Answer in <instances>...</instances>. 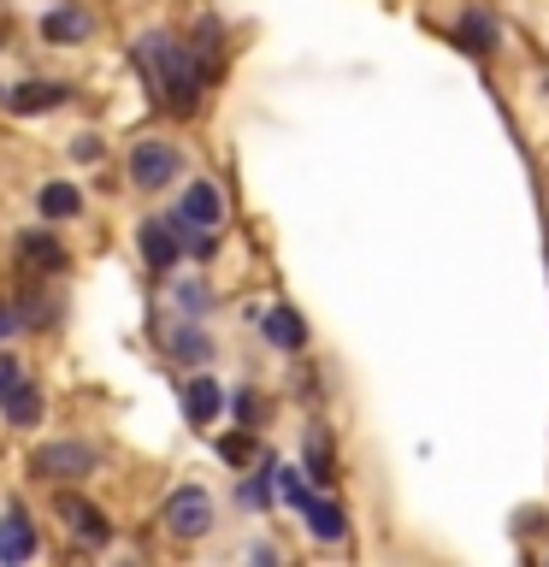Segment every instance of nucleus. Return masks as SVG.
Instances as JSON below:
<instances>
[{"label": "nucleus", "instance_id": "5", "mask_svg": "<svg viewBox=\"0 0 549 567\" xmlns=\"http://www.w3.org/2000/svg\"><path fill=\"white\" fill-rule=\"evenodd\" d=\"M53 508H60V520L71 526V538H77V544H89V549L113 544V520H106L95 503H83L77 491H60V496H53Z\"/></svg>", "mask_w": 549, "mask_h": 567}, {"label": "nucleus", "instance_id": "7", "mask_svg": "<svg viewBox=\"0 0 549 567\" xmlns=\"http://www.w3.org/2000/svg\"><path fill=\"white\" fill-rule=\"evenodd\" d=\"M136 248H142V260L154 266V272H166V266L184 255V237H177V219H142L136 230Z\"/></svg>", "mask_w": 549, "mask_h": 567}, {"label": "nucleus", "instance_id": "16", "mask_svg": "<svg viewBox=\"0 0 549 567\" xmlns=\"http://www.w3.org/2000/svg\"><path fill=\"white\" fill-rule=\"evenodd\" d=\"M89 12H77V7H60V12H48L42 18V35L48 42H89Z\"/></svg>", "mask_w": 549, "mask_h": 567}, {"label": "nucleus", "instance_id": "19", "mask_svg": "<svg viewBox=\"0 0 549 567\" xmlns=\"http://www.w3.org/2000/svg\"><path fill=\"white\" fill-rule=\"evenodd\" d=\"M460 42H467V53H490V42H496L490 18L485 12H467V18H460Z\"/></svg>", "mask_w": 549, "mask_h": 567}, {"label": "nucleus", "instance_id": "11", "mask_svg": "<svg viewBox=\"0 0 549 567\" xmlns=\"http://www.w3.org/2000/svg\"><path fill=\"white\" fill-rule=\"evenodd\" d=\"M260 331H266V343H272V349H301V343H308V319H301L296 308H266Z\"/></svg>", "mask_w": 549, "mask_h": 567}, {"label": "nucleus", "instance_id": "6", "mask_svg": "<svg viewBox=\"0 0 549 567\" xmlns=\"http://www.w3.org/2000/svg\"><path fill=\"white\" fill-rule=\"evenodd\" d=\"M177 219V230H219V219H225V195H219V184H189L184 189V207L172 213Z\"/></svg>", "mask_w": 549, "mask_h": 567}, {"label": "nucleus", "instance_id": "1", "mask_svg": "<svg viewBox=\"0 0 549 567\" xmlns=\"http://www.w3.org/2000/svg\"><path fill=\"white\" fill-rule=\"evenodd\" d=\"M136 65H142V78H148V95L166 106V113L189 118L195 106H201V71H195V60L172 42L166 30L142 35V42H136Z\"/></svg>", "mask_w": 549, "mask_h": 567}, {"label": "nucleus", "instance_id": "17", "mask_svg": "<svg viewBox=\"0 0 549 567\" xmlns=\"http://www.w3.org/2000/svg\"><path fill=\"white\" fill-rule=\"evenodd\" d=\"M35 202H42L48 219H77V213H83V195L71 189V184H42V195H35Z\"/></svg>", "mask_w": 549, "mask_h": 567}, {"label": "nucleus", "instance_id": "4", "mask_svg": "<svg viewBox=\"0 0 549 567\" xmlns=\"http://www.w3.org/2000/svg\"><path fill=\"white\" fill-rule=\"evenodd\" d=\"M177 172H184V154H177L172 142L148 136V142H136V148H131V184L136 189H166Z\"/></svg>", "mask_w": 549, "mask_h": 567}, {"label": "nucleus", "instance_id": "15", "mask_svg": "<svg viewBox=\"0 0 549 567\" xmlns=\"http://www.w3.org/2000/svg\"><path fill=\"white\" fill-rule=\"evenodd\" d=\"M166 349H172L184 367H207V361H213V343H207V331H195L189 319H177V326L166 331Z\"/></svg>", "mask_w": 549, "mask_h": 567}, {"label": "nucleus", "instance_id": "2", "mask_svg": "<svg viewBox=\"0 0 549 567\" xmlns=\"http://www.w3.org/2000/svg\"><path fill=\"white\" fill-rule=\"evenodd\" d=\"M166 532L172 538H207L213 532V496L201 491V485H177L172 496H166Z\"/></svg>", "mask_w": 549, "mask_h": 567}, {"label": "nucleus", "instance_id": "13", "mask_svg": "<svg viewBox=\"0 0 549 567\" xmlns=\"http://www.w3.org/2000/svg\"><path fill=\"white\" fill-rule=\"evenodd\" d=\"M225 408V390H219V379H189L184 384V414H189V425H213V414Z\"/></svg>", "mask_w": 549, "mask_h": 567}, {"label": "nucleus", "instance_id": "20", "mask_svg": "<svg viewBox=\"0 0 549 567\" xmlns=\"http://www.w3.org/2000/svg\"><path fill=\"white\" fill-rule=\"evenodd\" d=\"M177 308H184L189 319H195V313H207V308H213V290H207L201 278H195V284H177Z\"/></svg>", "mask_w": 549, "mask_h": 567}, {"label": "nucleus", "instance_id": "8", "mask_svg": "<svg viewBox=\"0 0 549 567\" xmlns=\"http://www.w3.org/2000/svg\"><path fill=\"white\" fill-rule=\"evenodd\" d=\"M0 101H7V113L35 118V113H53V106H65L71 89H65V83H18V89H7Z\"/></svg>", "mask_w": 549, "mask_h": 567}, {"label": "nucleus", "instance_id": "23", "mask_svg": "<svg viewBox=\"0 0 549 567\" xmlns=\"http://www.w3.org/2000/svg\"><path fill=\"white\" fill-rule=\"evenodd\" d=\"M12 379H24V367H18V361H12V354H0V390H7Z\"/></svg>", "mask_w": 549, "mask_h": 567}, {"label": "nucleus", "instance_id": "3", "mask_svg": "<svg viewBox=\"0 0 549 567\" xmlns=\"http://www.w3.org/2000/svg\"><path fill=\"white\" fill-rule=\"evenodd\" d=\"M95 450H89V443H71V437H60V443H42V450L30 455V473L35 478H53V485H60V478H89L95 473Z\"/></svg>", "mask_w": 549, "mask_h": 567}, {"label": "nucleus", "instance_id": "12", "mask_svg": "<svg viewBox=\"0 0 549 567\" xmlns=\"http://www.w3.org/2000/svg\"><path fill=\"white\" fill-rule=\"evenodd\" d=\"M301 514H308V532L319 544H343V532H349V520H343V508L336 503H325V496H301Z\"/></svg>", "mask_w": 549, "mask_h": 567}, {"label": "nucleus", "instance_id": "21", "mask_svg": "<svg viewBox=\"0 0 549 567\" xmlns=\"http://www.w3.org/2000/svg\"><path fill=\"white\" fill-rule=\"evenodd\" d=\"M230 408H237V420H242V425H255V420L266 414V408H260V396H248V390H242V396L230 402Z\"/></svg>", "mask_w": 549, "mask_h": 567}, {"label": "nucleus", "instance_id": "9", "mask_svg": "<svg viewBox=\"0 0 549 567\" xmlns=\"http://www.w3.org/2000/svg\"><path fill=\"white\" fill-rule=\"evenodd\" d=\"M30 556H35V526H30V514L12 503L0 514V561H30Z\"/></svg>", "mask_w": 549, "mask_h": 567}, {"label": "nucleus", "instance_id": "22", "mask_svg": "<svg viewBox=\"0 0 549 567\" xmlns=\"http://www.w3.org/2000/svg\"><path fill=\"white\" fill-rule=\"evenodd\" d=\"M248 450H255V443H248V437H225V443H219V455H225V461H237V467L248 461Z\"/></svg>", "mask_w": 549, "mask_h": 567}, {"label": "nucleus", "instance_id": "14", "mask_svg": "<svg viewBox=\"0 0 549 567\" xmlns=\"http://www.w3.org/2000/svg\"><path fill=\"white\" fill-rule=\"evenodd\" d=\"M0 408H7L12 425H35L42 420V390H35V379H12L0 390Z\"/></svg>", "mask_w": 549, "mask_h": 567}, {"label": "nucleus", "instance_id": "18", "mask_svg": "<svg viewBox=\"0 0 549 567\" xmlns=\"http://www.w3.org/2000/svg\"><path fill=\"white\" fill-rule=\"evenodd\" d=\"M308 473L319 478V485H331V478H336V461H331L325 432H308Z\"/></svg>", "mask_w": 549, "mask_h": 567}, {"label": "nucleus", "instance_id": "10", "mask_svg": "<svg viewBox=\"0 0 549 567\" xmlns=\"http://www.w3.org/2000/svg\"><path fill=\"white\" fill-rule=\"evenodd\" d=\"M18 260H24L30 272H65V248H60V237H48V230H18Z\"/></svg>", "mask_w": 549, "mask_h": 567}, {"label": "nucleus", "instance_id": "24", "mask_svg": "<svg viewBox=\"0 0 549 567\" xmlns=\"http://www.w3.org/2000/svg\"><path fill=\"white\" fill-rule=\"evenodd\" d=\"M18 326H24V319H18V313H12V308H0V337H12V331H18Z\"/></svg>", "mask_w": 549, "mask_h": 567}]
</instances>
